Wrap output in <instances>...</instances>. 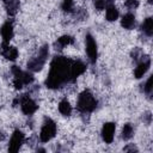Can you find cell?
Masks as SVG:
<instances>
[{
  "instance_id": "17",
  "label": "cell",
  "mask_w": 153,
  "mask_h": 153,
  "mask_svg": "<svg viewBox=\"0 0 153 153\" xmlns=\"http://www.w3.org/2000/svg\"><path fill=\"white\" fill-rule=\"evenodd\" d=\"M85 71H86L85 63H82L81 61H73V63H72V74L74 76V79H76V76L82 74Z\"/></svg>"
},
{
  "instance_id": "20",
  "label": "cell",
  "mask_w": 153,
  "mask_h": 153,
  "mask_svg": "<svg viewBox=\"0 0 153 153\" xmlns=\"http://www.w3.org/2000/svg\"><path fill=\"white\" fill-rule=\"evenodd\" d=\"M133 135H134V128H133V126L130 123L124 124V127L122 129V139L127 141V140L131 139Z\"/></svg>"
},
{
  "instance_id": "5",
  "label": "cell",
  "mask_w": 153,
  "mask_h": 153,
  "mask_svg": "<svg viewBox=\"0 0 153 153\" xmlns=\"http://www.w3.org/2000/svg\"><path fill=\"white\" fill-rule=\"evenodd\" d=\"M56 134V124L51 118L45 117L44 118V123L42 126L41 129V134H39V139L42 142H48L49 140H51Z\"/></svg>"
},
{
  "instance_id": "26",
  "label": "cell",
  "mask_w": 153,
  "mask_h": 153,
  "mask_svg": "<svg viewBox=\"0 0 153 153\" xmlns=\"http://www.w3.org/2000/svg\"><path fill=\"white\" fill-rule=\"evenodd\" d=\"M142 120H143V122L146 124H151V122H152V115H151V112H145L143 116H142Z\"/></svg>"
},
{
  "instance_id": "25",
  "label": "cell",
  "mask_w": 153,
  "mask_h": 153,
  "mask_svg": "<svg viewBox=\"0 0 153 153\" xmlns=\"http://www.w3.org/2000/svg\"><path fill=\"white\" fill-rule=\"evenodd\" d=\"M126 6L130 10L133 8H136L139 6V1L137 0H126Z\"/></svg>"
},
{
  "instance_id": "11",
  "label": "cell",
  "mask_w": 153,
  "mask_h": 153,
  "mask_svg": "<svg viewBox=\"0 0 153 153\" xmlns=\"http://www.w3.org/2000/svg\"><path fill=\"white\" fill-rule=\"evenodd\" d=\"M0 33L4 38V43H8L13 36V25H12V22H6L1 29H0Z\"/></svg>"
},
{
  "instance_id": "9",
  "label": "cell",
  "mask_w": 153,
  "mask_h": 153,
  "mask_svg": "<svg viewBox=\"0 0 153 153\" xmlns=\"http://www.w3.org/2000/svg\"><path fill=\"white\" fill-rule=\"evenodd\" d=\"M24 142V134L20 130H16L10 140V145H8V151L12 153H16L19 151L22 143Z\"/></svg>"
},
{
  "instance_id": "19",
  "label": "cell",
  "mask_w": 153,
  "mask_h": 153,
  "mask_svg": "<svg viewBox=\"0 0 153 153\" xmlns=\"http://www.w3.org/2000/svg\"><path fill=\"white\" fill-rule=\"evenodd\" d=\"M59 111L62 115H65V116H69L71 115L72 106H71V104H69V102L67 99H63V100L60 102V104H59Z\"/></svg>"
},
{
  "instance_id": "21",
  "label": "cell",
  "mask_w": 153,
  "mask_h": 153,
  "mask_svg": "<svg viewBox=\"0 0 153 153\" xmlns=\"http://www.w3.org/2000/svg\"><path fill=\"white\" fill-rule=\"evenodd\" d=\"M109 5H112V0H94V7L97 10H104Z\"/></svg>"
},
{
  "instance_id": "22",
  "label": "cell",
  "mask_w": 153,
  "mask_h": 153,
  "mask_svg": "<svg viewBox=\"0 0 153 153\" xmlns=\"http://www.w3.org/2000/svg\"><path fill=\"white\" fill-rule=\"evenodd\" d=\"M152 81H153V75H151V76L147 79L146 84L143 85V92H145L147 96H151V94H152V88H153Z\"/></svg>"
},
{
  "instance_id": "10",
  "label": "cell",
  "mask_w": 153,
  "mask_h": 153,
  "mask_svg": "<svg viewBox=\"0 0 153 153\" xmlns=\"http://www.w3.org/2000/svg\"><path fill=\"white\" fill-rule=\"evenodd\" d=\"M114 134H115V123L108 122L103 126L102 129V137L106 143H111L114 140Z\"/></svg>"
},
{
  "instance_id": "27",
  "label": "cell",
  "mask_w": 153,
  "mask_h": 153,
  "mask_svg": "<svg viewBox=\"0 0 153 153\" xmlns=\"http://www.w3.org/2000/svg\"><path fill=\"white\" fill-rule=\"evenodd\" d=\"M123 151H126V152H129V151H131V152H137V148H136L134 145H130V146L124 147V149H123Z\"/></svg>"
},
{
  "instance_id": "16",
  "label": "cell",
  "mask_w": 153,
  "mask_h": 153,
  "mask_svg": "<svg viewBox=\"0 0 153 153\" xmlns=\"http://www.w3.org/2000/svg\"><path fill=\"white\" fill-rule=\"evenodd\" d=\"M73 42H74V38L72 36L66 35V36H61L60 38H57V41L55 42L54 47H55V49H62L63 47H66L68 44H72Z\"/></svg>"
},
{
  "instance_id": "28",
  "label": "cell",
  "mask_w": 153,
  "mask_h": 153,
  "mask_svg": "<svg viewBox=\"0 0 153 153\" xmlns=\"http://www.w3.org/2000/svg\"><path fill=\"white\" fill-rule=\"evenodd\" d=\"M148 2H149V4H153V0H148Z\"/></svg>"
},
{
  "instance_id": "7",
  "label": "cell",
  "mask_w": 153,
  "mask_h": 153,
  "mask_svg": "<svg viewBox=\"0 0 153 153\" xmlns=\"http://www.w3.org/2000/svg\"><path fill=\"white\" fill-rule=\"evenodd\" d=\"M19 103H20V105H22V111H23L25 115H32V114L37 110V108H38V105H37L27 94H23V96L19 98Z\"/></svg>"
},
{
  "instance_id": "24",
  "label": "cell",
  "mask_w": 153,
  "mask_h": 153,
  "mask_svg": "<svg viewBox=\"0 0 153 153\" xmlns=\"http://www.w3.org/2000/svg\"><path fill=\"white\" fill-rule=\"evenodd\" d=\"M141 49L140 48H134V50L131 51V57L134 61H137L140 57H141Z\"/></svg>"
},
{
  "instance_id": "15",
  "label": "cell",
  "mask_w": 153,
  "mask_h": 153,
  "mask_svg": "<svg viewBox=\"0 0 153 153\" xmlns=\"http://www.w3.org/2000/svg\"><path fill=\"white\" fill-rule=\"evenodd\" d=\"M141 30L148 37H151L153 35V19L151 17H148L143 20V23L141 24Z\"/></svg>"
},
{
  "instance_id": "12",
  "label": "cell",
  "mask_w": 153,
  "mask_h": 153,
  "mask_svg": "<svg viewBox=\"0 0 153 153\" xmlns=\"http://www.w3.org/2000/svg\"><path fill=\"white\" fill-rule=\"evenodd\" d=\"M1 54L7 59V60H16L18 56V50L13 47H10L7 43H2V49H1Z\"/></svg>"
},
{
  "instance_id": "3",
  "label": "cell",
  "mask_w": 153,
  "mask_h": 153,
  "mask_svg": "<svg viewBox=\"0 0 153 153\" xmlns=\"http://www.w3.org/2000/svg\"><path fill=\"white\" fill-rule=\"evenodd\" d=\"M49 56V47L45 44L43 47L39 48L38 50V55L32 57L31 60H29L27 62V69H30L31 72H38L43 68L47 59Z\"/></svg>"
},
{
  "instance_id": "6",
  "label": "cell",
  "mask_w": 153,
  "mask_h": 153,
  "mask_svg": "<svg viewBox=\"0 0 153 153\" xmlns=\"http://www.w3.org/2000/svg\"><path fill=\"white\" fill-rule=\"evenodd\" d=\"M86 53L88 56V60L91 61V63H94L97 61V56H98V51H97V43L94 41V38L87 33L86 35Z\"/></svg>"
},
{
  "instance_id": "13",
  "label": "cell",
  "mask_w": 153,
  "mask_h": 153,
  "mask_svg": "<svg viewBox=\"0 0 153 153\" xmlns=\"http://www.w3.org/2000/svg\"><path fill=\"white\" fill-rule=\"evenodd\" d=\"M6 7V11L10 16H14L19 10V0H2Z\"/></svg>"
},
{
  "instance_id": "8",
  "label": "cell",
  "mask_w": 153,
  "mask_h": 153,
  "mask_svg": "<svg viewBox=\"0 0 153 153\" xmlns=\"http://www.w3.org/2000/svg\"><path fill=\"white\" fill-rule=\"evenodd\" d=\"M149 66H151V59H149V56L142 55L141 59H140V61H139V63H137V67H136L135 71H134L135 78H136V79H140L141 76H143L145 73L148 71Z\"/></svg>"
},
{
  "instance_id": "4",
  "label": "cell",
  "mask_w": 153,
  "mask_h": 153,
  "mask_svg": "<svg viewBox=\"0 0 153 153\" xmlns=\"http://www.w3.org/2000/svg\"><path fill=\"white\" fill-rule=\"evenodd\" d=\"M12 73L14 76V86L16 88H22L24 85H29L33 81V76L31 73L27 72H23L19 67L17 66H12Z\"/></svg>"
},
{
  "instance_id": "2",
  "label": "cell",
  "mask_w": 153,
  "mask_h": 153,
  "mask_svg": "<svg viewBox=\"0 0 153 153\" xmlns=\"http://www.w3.org/2000/svg\"><path fill=\"white\" fill-rule=\"evenodd\" d=\"M76 108L82 114H87V112H92L96 108H97V100L93 97V94L88 91L85 90L84 92H81L78 97V102H76Z\"/></svg>"
},
{
  "instance_id": "23",
  "label": "cell",
  "mask_w": 153,
  "mask_h": 153,
  "mask_svg": "<svg viewBox=\"0 0 153 153\" xmlns=\"http://www.w3.org/2000/svg\"><path fill=\"white\" fill-rule=\"evenodd\" d=\"M73 7V0H63L62 2V10L66 12H71Z\"/></svg>"
},
{
  "instance_id": "14",
  "label": "cell",
  "mask_w": 153,
  "mask_h": 153,
  "mask_svg": "<svg viewBox=\"0 0 153 153\" xmlns=\"http://www.w3.org/2000/svg\"><path fill=\"white\" fill-rule=\"evenodd\" d=\"M121 25L124 27V29H133L135 26V16L133 13H127L122 17V20H121Z\"/></svg>"
},
{
  "instance_id": "18",
  "label": "cell",
  "mask_w": 153,
  "mask_h": 153,
  "mask_svg": "<svg viewBox=\"0 0 153 153\" xmlns=\"http://www.w3.org/2000/svg\"><path fill=\"white\" fill-rule=\"evenodd\" d=\"M105 16H106V19L109 22H114L118 18V10L114 5H109L106 7V14Z\"/></svg>"
},
{
  "instance_id": "1",
  "label": "cell",
  "mask_w": 153,
  "mask_h": 153,
  "mask_svg": "<svg viewBox=\"0 0 153 153\" xmlns=\"http://www.w3.org/2000/svg\"><path fill=\"white\" fill-rule=\"evenodd\" d=\"M72 60H68L63 56H55L50 65V71L45 80V85L49 88H59L62 85L74 81L72 74Z\"/></svg>"
}]
</instances>
